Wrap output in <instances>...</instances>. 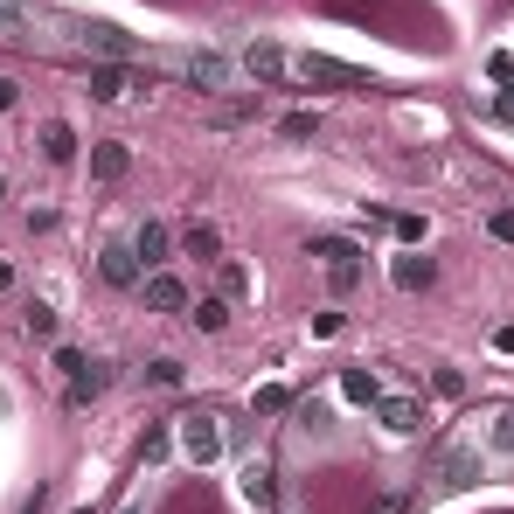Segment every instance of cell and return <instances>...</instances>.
<instances>
[{
    "instance_id": "14",
    "label": "cell",
    "mask_w": 514,
    "mask_h": 514,
    "mask_svg": "<svg viewBox=\"0 0 514 514\" xmlns=\"http://www.w3.org/2000/svg\"><path fill=\"white\" fill-rule=\"evenodd\" d=\"M0 42H35V7L28 0H0Z\"/></svg>"
},
{
    "instance_id": "13",
    "label": "cell",
    "mask_w": 514,
    "mask_h": 514,
    "mask_svg": "<svg viewBox=\"0 0 514 514\" xmlns=\"http://www.w3.org/2000/svg\"><path fill=\"white\" fill-rule=\"evenodd\" d=\"M112 389V369L105 362H77L70 369V403H91V396H105Z\"/></svg>"
},
{
    "instance_id": "5",
    "label": "cell",
    "mask_w": 514,
    "mask_h": 514,
    "mask_svg": "<svg viewBox=\"0 0 514 514\" xmlns=\"http://www.w3.org/2000/svg\"><path fill=\"white\" fill-rule=\"evenodd\" d=\"M77 42L98 56V63H132L139 56V42H132L126 28H105V21H91V28H77Z\"/></svg>"
},
{
    "instance_id": "28",
    "label": "cell",
    "mask_w": 514,
    "mask_h": 514,
    "mask_svg": "<svg viewBox=\"0 0 514 514\" xmlns=\"http://www.w3.org/2000/svg\"><path fill=\"white\" fill-rule=\"evenodd\" d=\"M244 285H251V271H244V264H223V299H237Z\"/></svg>"
},
{
    "instance_id": "16",
    "label": "cell",
    "mask_w": 514,
    "mask_h": 514,
    "mask_svg": "<svg viewBox=\"0 0 514 514\" xmlns=\"http://www.w3.org/2000/svg\"><path fill=\"white\" fill-rule=\"evenodd\" d=\"M376 410H383V424H389V431H396V438H410V431H417V424H424V410H417V403H410V396H383V403H376Z\"/></svg>"
},
{
    "instance_id": "8",
    "label": "cell",
    "mask_w": 514,
    "mask_h": 514,
    "mask_svg": "<svg viewBox=\"0 0 514 514\" xmlns=\"http://www.w3.org/2000/svg\"><path fill=\"white\" fill-rule=\"evenodd\" d=\"M126 91H146L132 63H91V98H126Z\"/></svg>"
},
{
    "instance_id": "2",
    "label": "cell",
    "mask_w": 514,
    "mask_h": 514,
    "mask_svg": "<svg viewBox=\"0 0 514 514\" xmlns=\"http://www.w3.org/2000/svg\"><path fill=\"white\" fill-rule=\"evenodd\" d=\"M313 257L327 264V285H334L341 299L362 285V244H348V237H313Z\"/></svg>"
},
{
    "instance_id": "32",
    "label": "cell",
    "mask_w": 514,
    "mask_h": 514,
    "mask_svg": "<svg viewBox=\"0 0 514 514\" xmlns=\"http://www.w3.org/2000/svg\"><path fill=\"white\" fill-rule=\"evenodd\" d=\"M14 98H21V84H7V77H0V112H14Z\"/></svg>"
},
{
    "instance_id": "23",
    "label": "cell",
    "mask_w": 514,
    "mask_h": 514,
    "mask_svg": "<svg viewBox=\"0 0 514 514\" xmlns=\"http://www.w3.org/2000/svg\"><path fill=\"white\" fill-rule=\"evenodd\" d=\"M28 334H35V341H56V313H49V306H28Z\"/></svg>"
},
{
    "instance_id": "18",
    "label": "cell",
    "mask_w": 514,
    "mask_h": 514,
    "mask_svg": "<svg viewBox=\"0 0 514 514\" xmlns=\"http://www.w3.org/2000/svg\"><path fill=\"white\" fill-rule=\"evenodd\" d=\"M341 396H348V403H383V383H376L369 369H341Z\"/></svg>"
},
{
    "instance_id": "21",
    "label": "cell",
    "mask_w": 514,
    "mask_h": 514,
    "mask_svg": "<svg viewBox=\"0 0 514 514\" xmlns=\"http://www.w3.org/2000/svg\"><path fill=\"white\" fill-rule=\"evenodd\" d=\"M292 403H299V396H292L285 383H264V389H257V410H264V417H285Z\"/></svg>"
},
{
    "instance_id": "26",
    "label": "cell",
    "mask_w": 514,
    "mask_h": 514,
    "mask_svg": "<svg viewBox=\"0 0 514 514\" xmlns=\"http://www.w3.org/2000/svg\"><path fill=\"white\" fill-rule=\"evenodd\" d=\"M313 132H320L313 112H292V119H285V139H313Z\"/></svg>"
},
{
    "instance_id": "12",
    "label": "cell",
    "mask_w": 514,
    "mask_h": 514,
    "mask_svg": "<svg viewBox=\"0 0 514 514\" xmlns=\"http://www.w3.org/2000/svg\"><path fill=\"white\" fill-rule=\"evenodd\" d=\"M98 271H105V285L132 292V285H139V257H132V244H112V251L98 257Z\"/></svg>"
},
{
    "instance_id": "20",
    "label": "cell",
    "mask_w": 514,
    "mask_h": 514,
    "mask_svg": "<svg viewBox=\"0 0 514 514\" xmlns=\"http://www.w3.org/2000/svg\"><path fill=\"white\" fill-rule=\"evenodd\" d=\"M181 251H188V257H216V251H223L216 223H188V230H181Z\"/></svg>"
},
{
    "instance_id": "6",
    "label": "cell",
    "mask_w": 514,
    "mask_h": 514,
    "mask_svg": "<svg viewBox=\"0 0 514 514\" xmlns=\"http://www.w3.org/2000/svg\"><path fill=\"white\" fill-rule=\"evenodd\" d=\"M174 70H181V77H188L195 91H223V84H230V63H223L216 49H195V56H181Z\"/></svg>"
},
{
    "instance_id": "29",
    "label": "cell",
    "mask_w": 514,
    "mask_h": 514,
    "mask_svg": "<svg viewBox=\"0 0 514 514\" xmlns=\"http://www.w3.org/2000/svg\"><path fill=\"white\" fill-rule=\"evenodd\" d=\"M146 376H153V383H181V362H174V355H160V362H153Z\"/></svg>"
},
{
    "instance_id": "3",
    "label": "cell",
    "mask_w": 514,
    "mask_h": 514,
    "mask_svg": "<svg viewBox=\"0 0 514 514\" xmlns=\"http://www.w3.org/2000/svg\"><path fill=\"white\" fill-rule=\"evenodd\" d=\"M292 77L299 84H320V91H369V77L362 70H348V63H334V56H292Z\"/></svg>"
},
{
    "instance_id": "1",
    "label": "cell",
    "mask_w": 514,
    "mask_h": 514,
    "mask_svg": "<svg viewBox=\"0 0 514 514\" xmlns=\"http://www.w3.org/2000/svg\"><path fill=\"white\" fill-rule=\"evenodd\" d=\"M424 480H431V487H445V494L473 487V480H480V445H459V438H452V445H438V452H431V473H424Z\"/></svg>"
},
{
    "instance_id": "22",
    "label": "cell",
    "mask_w": 514,
    "mask_h": 514,
    "mask_svg": "<svg viewBox=\"0 0 514 514\" xmlns=\"http://www.w3.org/2000/svg\"><path fill=\"white\" fill-rule=\"evenodd\" d=\"M188 320H195L202 334H223V320H230V306H223V299H202V306H195Z\"/></svg>"
},
{
    "instance_id": "31",
    "label": "cell",
    "mask_w": 514,
    "mask_h": 514,
    "mask_svg": "<svg viewBox=\"0 0 514 514\" xmlns=\"http://www.w3.org/2000/svg\"><path fill=\"white\" fill-rule=\"evenodd\" d=\"M487 70H494V77H501V84H514V56H508V49H501V56H494V63H487Z\"/></svg>"
},
{
    "instance_id": "27",
    "label": "cell",
    "mask_w": 514,
    "mask_h": 514,
    "mask_svg": "<svg viewBox=\"0 0 514 514\" xmlns=\"http://www.w3.org/2000/svg\"><path fill=\"white\" fill-rule=\"evenodd\" d=\"M494 452H514V410L494 417Z\"/></svg>"
},
{
    "instance_id": "9",
    "label": "cell",
    "mask_w": 514,
    "mask_h": 514,
    "mask_svg": "<svg viewBox=\"0 0 514 514\" xmlns=\"http://www.w3.org/2000/svg\"><path fill=\"white\" fill-rule=\"evenodd\" d=\"M244 70H251L257 84H285V77H292V56H285L278 42H251V49H244Z\"/></svg>"
},
{
    "instance_id": "24",
    "label": "cell",
    "mask_w": 514,
    "mask_h": 514,
    "mask_svg": "<svg viewBox=\"0 0 514 514\" xmlns=\"http://www.w3.org/2000/svg\"><path fill=\"white\" fill-rule=\"evenodd\" d=\"M292 417H299L306 431H327V403H320V396H313V403H292Z\"/></svg>"
},
{
    "instance_id": "25",
    "label": "cell",
    "mask_w": 514,
    "mask_h": 514,
    "mask_svg": "<svg viewBox=\"0 0 514 514\" xmlns=\"http://www.w3.org/2000/svg\"><path fill=\"white\" fill-rule=\"evenodd\" d=\"M257 105L251 98H237V105H216V112H209V119H216V126H244V119H251Z\"/></svg>"
},
{
    "instance_id": "33",
    "label": "cell",
    "mask_w": 514,
    "mask_h": 514,
    "mask_svg": "<svg viewBox=\"0 0 514 514\" xmlns=\"http://www.w3.org/2000/svg\"><path fill=\"white\" fill-rule=\"evenodd\" d=\"M126 514H139V508H126Z\"/></svg>"
},
{
    "instance_id": "11",
    "label": "cell",
    "mask_w": 514,
    "mask_h": 514,
    "mask_svg": "<svg viewBox=\"0 0 514 514\" xmlns=\"http://www.w3.org/2000/svg\"><path fill=\"white\" fill-rule=\"evenodd\" d=\"M126 167H132V146H126V139H98V146H91V181H119Z\"/></svg>"
},
{
    "instance_id": "7",
    "label": "cell",
    "mask_w": 514,
    "mask_h": 514,
    "mask_svg": "<svg viewBox=\"0 0 514 514\" xmlns=\"http://www.w3.org/2000/svg\"><path fill=\"white\" fill-rule=\"evenodd\" d=\"M139 292H146V306H153V313H188V285H181L174 271H146V278H139Z\"/></svg>"
},
{
    "instance_id": "4",
    "label": "cell",
    "mask_w": 514,
    "mask_h": 514,
    "mask_svg": "<svg viewBox=\"0 0 514 514\" xmlns=\"http://www.w3.org/2000/svg\"><path fill=\"white\" fill-rule=\"evenodd\" d=\"M223 445H230V438H223V424H216V417H202V410H195V417H181V452H188L195 466H216V459H223Z\"/></svg>"
},
{
    "instance_id": "30",
    "label": "cell",
    "mask_w": 514,
    "mask_h": 514,
    "mask_svg": "<svg viewBox=\"0 0 514 514\" xmlns=\"http://www.w3.org/2000/svg\"><path fill=\"white\" fill-rule=\"evenodd\" d=\"M494 119H501V126H514V84L501 91V98H494Z\"/></svg>"
},
{
    "instance_id": "10",
    "label": "cell",
    "mask_w": 514,
    "mask_h": 514,
    "mask_svg": "<svg viewBox=\"0 0 514 514\" xmlns=\"http://www.w3.org/2000/svg\"><path fill=\"white\" fill-rule=\"evenodd\" d=\"M174 251V237H167V223H139V237H132V257H139V271H160Z\"/></svg>"
},
{
    "instance_id": "15",
    "label": "cell",
    "mask_w": 514,
    "mask_h": 514,
    "mask_svg": "<svg viewBox=\"0 0 514 514\" xmlns=\"http://www.w3.org/2000/svg\"><path fill=\"white\" fill-rule=\"evenodd\" d=\"M42 160H56V167H70V160H77V132L63 126V119H49V126H42Z\"/></svg>"
},
{
    "instance_id": "19",
    "label": "cell",
    "mask_w": 514,
    "mask_h": 514,
    "mask_svg": "<svg viewBox=\"0 0 514 514\" xmlns=\"http://www.w3.org/2000/svg\"><path fill=\"white\" fill-rule=\"evenodd\" d=\"M237 487H244V501H251V508H271V501H278L271 466H244V480H237Z\"/></svg>"
},
{
    "instance_id": "17",
    "label": "cell",
    "mask_w": 514,
    "mask_h": 514,
    "mask_svg": "<svg viewBox=\"0 0 514 514\" xmlns=\"http://www.w3.org/2000/svg\"><path fill=\"white\" fill-rule=\"evenodd\" d=\"M431 278H438V264H431V257H396V285H403V292H424V285H431Z\"/></svg>"
}]
</instances>
